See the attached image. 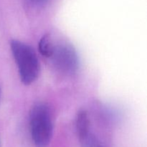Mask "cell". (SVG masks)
I'll list each match as a JSON object with an SVG mask.
<instances>
[{"label": "cell", "mask_w": 147, "mask_h": 147, "mask_svg": "<svg viewBox=\"0 0 147 147\" xmlns=\"http://www.w3.org/2000/svg\"><path fill=\"white\" fill-rule=\"evenodd\" d=\"M10 47L21 81L26 86L33 83L40 73V64L37 53L28 44L17 40H11Z\"/></svg>", "instance_id": "1"}, {"label": "cell", "mask_w": 147, "mask_h": 147, "mask_svg": "<svg viewBox=\"0 0 147 147\" xmlns=\"http://www.w3.org/2000/svg\"><path fill=\"white\" fill-rule=\"evenodd\" d=\"M30 131L35 147H47L53 134L51 112L46 104L36 103L30 112Z\"/></svg>", "instance_id": "2"}, {"label": "cell", "mask_w": 147, "mask_h": 147, "mask_svg": "<svg viewBox=\"0 0 147 147\" xmlns=\"http://www.w3.org/2000/svg\"><path fill=\"white\" fill-rule=\"evenodd\" d=\"M58 71L65 75L75 74L79 68V58L74 47L67 43L54 45L50 57Z\"/></svg>", "instance_id": "3"}, {"label": "cell", "mask_w": 147, "mask_h": 147, "mask_svg": "<svg viewBox=\"0 0 147 147\" xmlns=\"http://www.w3.org/2000/svg\"><path fill=\"white\" fill-rule=\"evenodd\" d=\"M76 126L79 140L82 144H85L88 139L90 131V120L86 111L81 110L77 113Z\"/></svg>", "instance_id": "4"}, {"label": "cell", "mask_w": 147, "mask_h": 147, "mask_svg": "<svg viewBox=\"0 0 147 147\" xmlns=\"http://www.w3.org/2000/svg\"><path fill=\"white\" fill-rule=\"evenodd\" d=\"M53 47H54V44L49 34H45L42 37L38 45L39 51L42 55L50 58L53 53Z\"/></svg>", "instance_id": "5"}, {"label": "cell", "mask_w": 147, "mask_h": 147, "mask_svg": "<svg viewBox=\"0 0 147 147\" xmlns=\"http://www.w3.org/2000/svg\"><path fill=\"white\" fill-rule=\"evenodd\" d=\"M50 0H24L26 4L34 8H42L49 3Z\"/></svg>", "instance_id": "6"}, {"label": "cell", "mask_w": 147, "mask_h": 147, "mask_svg": "<svg viewBox=\"0 0 147 147\" xmlns=\"http://www.w3.org/2000/svg\"><path fill=\"white\" fill-rule=\"evenodd\" d=\"M0 97H1V89H0Z\"/></svg>", "instance_id": "7"}, {"label": "cell", "mask_w": 147, "mask_h": 147, "mask_svg": "<svg viewBox=\"0 0 147 147\" xmlns=\"http://www.w3.org/2000/svg\"><path fill=\"white\" fill-rule=\"evenodd\" d=\"M98 147H101V146H98Z\"/></svg>", "instance_id": "8"}]
</instances>
